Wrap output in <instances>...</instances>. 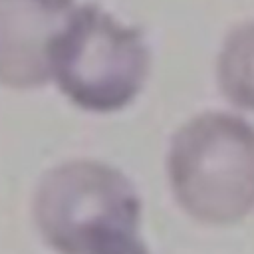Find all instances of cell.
<instances>
[{"instance_id": "1", "label": "cell", "mask_w": 254, "mask_h": 254, "mask_svg": "<svg viewBox=\"0 0 254 254\" xmlns=\"http://www.w3.org/2000/svg\"><path fill=\"white\" fill-rule=\"evenodd\" d=\"M141 208L119 169L79 159L40 179L32 210L42 238L60 254H151L139 234Z\"/></svg>"}, {"instance_id": "2", "label": "cell", "mask_w": 254, "mask_h": 254, "mask_svg": "<svg viewBox=\"0 0 254 254\" xmlns=\"http://www.w3.org/2000/svg\"><path fill=\"white\" fill-rule=\"evenodd\" d=\"M169 185L179 206L204 224L254 212V125L222 111L187 121L171 139Z\"/></svg>"}, {"instance_id": "3", "label": "cell", "mask_w": 254, "mask_h": 254, "mask_svg": "<svg viewBox=\"0 0 254 254\" xmlns=\"http://www.w3.org/2000/svg\"><path fill=\"white\" fill-rule=\"evenodd\" d=\"M151 54L139 28L125 26L97 4L73 10L50 50V71L77 107L111 113L143 89Z\"/></svg>"}, {"instance_id": "4", "label": "cell", "mask_w": 254, "mask_h": 254, "mask_svg": "<svg viewBox=\"0 0 254 254\" xmlns=\"http://www.w3.org/2000/svg\"><path fill=\"white\" fill-rule=\"evenodd\" d=\"M75 0H0V83L42 87L50 77V50Z\"/></svg>"}, {"instance_id": "5", "label": "cell", "mask_w": 254, "mask_h": 254, "mask_svg": "<svg viewBox=\"0 0 254 254\" xmlns=\"http://www.w3.org/2000/svg\"><path fill=\"white\" fill-rule=\"evenodd\" d=\"M222 95L244 111H254V20L228 32L216 60Z\"/></svg>"}]
</instances>
